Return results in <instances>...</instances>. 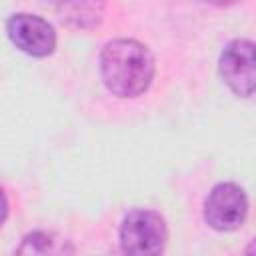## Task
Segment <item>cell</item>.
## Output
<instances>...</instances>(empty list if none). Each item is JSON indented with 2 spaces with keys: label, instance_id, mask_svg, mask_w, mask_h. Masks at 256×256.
I'll use <instances>...</instances> for the list:
<instances>
[{
  "label": "cell",
  "instance_id": "1",
  "mask_svg": "<svg viewBox=\"0 0 256 256\" xmlns=\"http://www.w3.org/2000/svg\"><path fill=\"white\" fill-rule=\"evenodd\" d=\"M154 72V56L140 40L114 38L100 50V78L104 88L116 98L142 96L150 88Z\"/></svg>",
  "mask_w": 256,
  "mask_h": 256
},
{
  "label": "cell",
  "instance_id": "2",
  "mask_svg": "<svg viewBox=\"0 0 256 256\" xmlns=\"http://www.w3.org/2000/svg\"><path fill=\"white\" fill-rule=\"evenodd\" d=\"M120 250L130 256H156L166 250L168 226L160 212L148 208L130 210L118 230Z\"/></svg>",
  "mask_w": 256,
  "mask_h": 256
},
{
  "label": "cell",
  "instance_id": "3",
  "mask_svg": "<svg viewBox=\"0 0 256 256\" xmlns=\"http://www.w3.org/2000/svg\"><path fill=\"white\" fill-rule=\"evenodd\" d=\"M202 214L212 230L234 232L244 224L248 216L246 192L234 182H220L208 192Z\"/></svg>",
  "mask_w": 256,
  "mask_h": 256
},
{
  "label": "cell",
  "instance_id": "4",
  "mask_svg": "<svg viewBox=\"0 0 256 256\" xmlns=\"http://www.w3.org/2000/svg\"><path fill=\"white\" fill-rule=\"evenodd\" d=\"M218 72L224 84L240 98H250L256 88L254 42L248 38L230 40L218 58Z\"/></svg>",
  "mask_w": 256,
  "mask_h": 256
},
{
  "label": "cell",
  "instance_id": "5",
  "mask_svg": "<svg viewBox=\"0 0 256 256\" xmlns=\"http://www.w3.org/2000/svg\"><path fill=\"white\" fill-rule=\"evenodd\" d=\"M6 34L10 42L32 58H48L56 50V30L42 16L16 12L6 20Z\"/></svg>",
  "mask_w": 256,
  "mask_h": 256
},
{
  "label": "cell",
  "instance_id": "6",
  "mask_svg": "<svg viewBox=\"0 0 256 256\" xmlns=\"http://www.w3.org/2000/svg\"><path fill=\"white\" fill-rule=\"evenodd\" d=\"M52 6L58 18L76 30H92L102 24L106 12V0H42Z\"/></svg>",
  "mask_w": 256,
  "mask_h": 256
},
{
  "label": "cell",
  "instance_id": "7",
  "mask_svg": "<svg viewBox=\"0 0 256 256\" xmlns=\"http://www.w3.org/2000/svg\"><path fill=\"white\" fill-rule=\"evenodd\" d=\"M16 254H72L76 248L70 240H64L48 230H32L14 250Z\"/></svg>",
  "mask_w": 256,
  "mask_h": 256
},
{
  "label": "cell",
  "instance_id": "8",
  "mask_svg": "<svg viewBox=\"0 0 256 256\" xmlns=\"http://www.w3.org/2000/svg\"><path fill=\"white\" fill-rule=\"evenodd\" d=\"M8 212H10V204H8V198H6L4 188L0 186V228L4 226V222L8 218Z\"/></svg>",
  "mask_w": 256,
  "mask_h": 256
},
{
  "label": "cell",
  "instance_id": "9",
  "mask_svg": "<svg viewBox=\"0 0 256 256\" xmlns=\"http://www.w3.org/2000/svg\"><path fill=\"white\" fill-rule=\"evenodd\" d=\"M204 4H210V6H218V8H226V6H234L242 0H200Z\"/></svg>",
  "mask_w": 256,
  "mask_h": 256
}]
</instances>
